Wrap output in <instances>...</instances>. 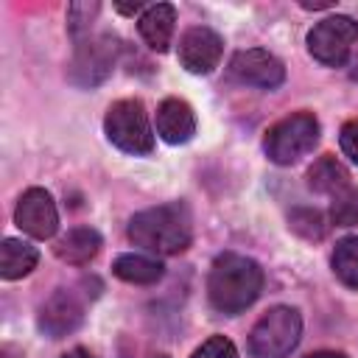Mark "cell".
<instances>
[{
  "mask_svg": "<svg viewBox=\"0 0 358 358\" xmlns=\"http://www.w3.org/2000/svg\"><path fill=\"white\" fill-rule=\"evenodd\" d=\"M103 131H106L109 143L117 145L126 154L137 157V154H148L154 148V134H151V126H148V115H145L143 101H137V98L115 101L106 109Z\"/></svg>",
  "mask_w": 358,
  "mask_h": 358,
  "instance_id": "5b68a950",
  "label": "cell"
},
{
  "mask_svg": "<svg viewBox=\"0 0 358 358\" xmlns=\"http://www.w3.org/2000/svg\"><path fill=\"white\" fill-rule=\"evenodd\" d=\"M308 185L316 190V193H338L341 187H347V185H352L350 182V173H347V168L336 159V157H330V154H324V157H319L313 165H310V171H308Z\"/></svg>",
  "mask_w": 358,
  "mask_h": 358,
  "instance_id": "2e32d148",
  "label": "cell"
},
{
  "mask_svg": "<svg viewBox=\"0 0 358 358\" xmlns=\"http://www.w3.org/2000/svg\"><path fill=\"white\" fill-rule=\"evenodd\" d=\"M120 53V42L115 34H101L92 39H84L76 45V53L67 64V78L76 87H95L101 81L109 78V73L115 70Z\"/></svg>",
  "mask_w": 358,
  "mask_h": 358,
  "instance_id": "8992f818",
  "label": "cell"
},
{
  "mask_svg": "<svg viewBox=\"0 0 358 358\" xmlns=\"http://www.w3.org/2000/svg\"><path fill=\"white\" fill-rule=\"evenodd\" d=\"M263 288V271L252 257L224 252L213 260L207 277V296L210 305L227 316L246 310Z\"/></svg>",
  "mask_w": 358,
  "mask_h": 358,
  "instance_id": "6da1fadb",
  "label": "cell"
},
{
  "mask_svg": "<svg viewBox=\"0 0 358 358\" xmlns=\"http://www.w3.org/2000/svg\"><path fill=\"white\" fill-rule=\"evenodd\" d=\"M333 271L347 288H358V238H344L336 243Z\"/></svg>",
  "mask_w": 358,
  "mask_h": 358,
  "instance_id": "ac0fdd59",
  "label": "cell"
},
{
  "mask_svg": "<svg viewBox=\"0 0 358 358\" xmlns=\"http://www.w3.org/2000/svg\"><path fill=\"white\" fill-rule=\"evenodd\" d=\"M115 8H117L120 14H137V11L143 8V3H137V0H134V3H115Z\"/></svg>",
  "mask_w": 358,
  "mask_h": 358,
  "instance_id": "cb8c5ba5",
  "label": "cell"
},
{
  "mask_svg": "<svg viewBox=\"0 0 358 358\" xmlns=\"http://www.w3.org/2000/svg\"><path fill=\"white\" fill-rule=\"evenodd\" d=\"M84 319V305L81 299L67 291V288H59L39 310V330L48 336V338H62L67 333H73Z\"/></svg>",
  "mask_w": 358,
  "mask_h": 358,
  "instance_id": "8fae6325",
  "label": "cell"
},
{
  "mask_svg": "<svg viewBox=\"0 0 358 358\" xmlns=\"http://www.w3.org/2000/svg\"><path fill=\"white\" fill-rule=\"evenodd\" d=\"M157 134L171 145L187 143L196 134V115L190 103L182 98H165L157 106Z\"/></svg>",
  "mask_w": 358,
  "mask_h": 358,
  "instance_id": "7c38bea8",
  "label": "cell"
},
{
  "mask_svg": "<svg viewBox=\"0 0 358 358\" xmlns=\"http://www.w3.org/2000/svg\"><path fill=\"white\" fill-rule=\"evenodd\" d=\"M229 73L241 84H252V87H260V90H274V87H280L285 81L282 62L274 53L263 50V48L238 50L229 59Z\"/></svg>",
  "mask_w": 358,
  "mask_h": 358,
  "instance_id": "ba28073f",
  "label": "cell"
},
{
  "mask_svg": "<svg viewBox=\"0 0 358 358\" xmlns=\"http://www.w3.org/2000/svg\"><path fill=\"white\" fill-rule=\"evenodd\" d=\"M39 255L31 243L25 241H17V238H6L3 246H0V274L6 280H20L25 277L34 266H36Z\"/></svg>",
  "mask_w": 358,
  "mask_h": 358,
  "instance_id": "9a60e30c",
  "label": "cell"
},
{
  "mask_svg": "<svg viewBox=\"0 0 358 358\" xmlns=\"http://www.w3.org/2000/svg\"><path fill=\"white\" fill-rule=\"evenodd\" d=\"M288 227L302 235L305 241H322L324 232H327V224H324V215L319 210H310V207H299L288 215Z\"/></svg>",
  "mask_w": 358,
  "mask_h": 358,
  "instance_id": "ffe728a7",
  "label": "cell"
},
{
  "mask_svg": "<svg viewBox=\"0 0 358 358\" xmlns=\"http://www.w3.org/2000/svg\"><path fill=\"white\" fill-rule=\"evenodd\" d=\"M305 358H347L344 352H330V350H322V352H313V355H305Z\"/></svg>",
  "mask_w": 358,
  "mask_h": 358,
  "instance_id": "484cf974",
  "label": "cell"
},
{
  "mask_svg": "<svg viewBox=\"0 0 358 358\" xmlns=\"http://www.w3.org/2000/svg\"><path fill=\"white\" fill-rule=\"evenodd\" d=\"M224 42L213 28L193 25L179 39V62L190 73H210L221 62Z\"/></svg>",
  "mask_w": 358,
  "mask_h": 358,
  "instance_id": "30bf717a",
  "label": "cell"
},
{
  "mask_svg": "<svg viewBox=\"0 0 358 358\" xmlns=\"http://www.w3.org/2000/svg\"><path fill=\"white\" fill-rule=\"evenodd\" d=\"M299 336L302 316L288 305H277L255 322L249 333V350L255 358H285L296 347Z\"/></svg>",
  "mask_w": 358,
  "mask_h": 358,
  "instance_id": "277c9868",
  "label": "cell"
},
{
  "mask_svg": "<svg viewBox=\"0 0 358 358\" xmlns=\"http://www.w3.org/2000/svg\"><path fill=\"white\" fill-rule=\"evenodd\" d=\"M330 6H333L330 0H322V3H308V0H305V3H302V8H330Z\"/></svg>",
  "mask_w": 358,
  "mask_h": 358,
  "instance_id": "4316f807",
  "label": "cell"
},
{
  "mask_svg": "<svg viewBox=\"0 0 358 358\" xmlns=\"http://www.w3.org/2000/svg\"><path fill=\"white\" fill-rule=\"evenodd\" d=\"M338 140H341V151L358 165V120H347V123L341 126Z\"/></svg>",
  "mask_w": 358,
  "mask_h": 358,
  "instance_id": "603a6c76",
  "label": "cell"
},
{
  "mask_svg": "<svg viewBox=\"0 0 358 358\" xmlns=\"http://www.w3.org/2000/svg\"><path fill=\"white\" fill-rule=\"evenodd\" d=\"M112 271H115V277H120L126 282L151 285L162 277V263L154 257H145V255H120V257H115Z\"/></svg>",
  "mask_w": 358,
  "mask_h": 358,
  "instance_id": "e0dca14e",
  "label": "cell"
},
{
  "mask_svg": "<svg viewBox=\"0 0 358 358\" xmlns=\"http://www.w3.org/2000/svg\"><path fill=\"white\" fill-rule=\"evenodd\" d=\"M129 238L157 255H179L193 241L190 210L182 201L148 207L129 221Z\"/></svg>",
  "mask_w": 358,
  "mask_h": 358,
  "instance_id": "7a4b0ae2",
  "label": "cell"
},
{
  "mask_svg": "<svg viewBox=\"0 0 358 358\" xmlns=\"http://www.w3.org/2000/svg\"><path fill=\"white\" fill-rule=\"evenodd\" d=\"M157 358H165V355H157Z\"/></svg>",
  "mask_w": 358,
  "mask_h": 358,
  "instance_id": "83f0119b",
  "label": "cell"
},
{
  "mask_svg": "<svg viewBox=\"0 0 358 358\" xmlns=\"http://www.w3.org/2000/svg\"><path fill=\"white\" fill-rule=\"evenodd\" d=\"M330 218L336 227H355L358 224V187L355 185H347L338 193H333Z\"/></svg>",
  "mask_w": 358,
  "mask_h": 358,
  "instance_id": "d6986e66",
  "label": "cell"
},
{
  "mask_svg": "<svg viewBox=\"0 0 358 358\" xmlns=\"http://www.w3.org/2000/svg\"><path fill=\"white\" fill-rule=\"evenodd\" d=\"M53 252H56L59 260H64L70 266H84L101 252V235L90 227H76L64 238H59Z\"/></svg>",
  "mask_w": 358,
  "mask_h": 358,
  "instance_id": "5bb4252c",
  "label": "cell"
},
{
  "mask_svg": "<svg viewBox=\"0 0 358 358\" xmlns=\"http://www.w3.org/2000/svg\"><path fill=\"white\" fill-rule=\"evenodd\" d=\"M190 358H238V350H235V344H232L229 338L213 336V338H207Z\"/></svg>",
  "mask_w": 358,
  "mask_h": 358,
  "instance_id": "7402d4cb",
  "label": "cell"
},
{
  "mask_svg": "<svg viewBox=\"0 0 358 358\" xmlns=\"http://www.w3.org/2000/svg\"><path fill=\"white\" fill-rule=\"evenodd\" d=\"M14 221L31 238H39V241L50 238L59 227V213H56V204H53L50 193L42 190V187H28L17 201Z\"/></svg>",
  "mask_w": 358,
  "mask_h": 358,
  "instance_id": "9c48e42d",
  "label": "cell"
},
{
  "mask_svg": "<svg viewBox=\"0 0 358 358\" xmlns=\"http://www.w3.org/2000/svg\"><path fill=\"white\" fill-rule=\"evenodd\" d=\"M358 39V25L344 17V14H336V17H327L322 22H316L308 34V50L316 62L327 64V67H341L352 50Z\"/></svg>",
  "mask_w": 358,
  "mask_h": 358,
  "instance_id": "52a82bcc",
  "label": "cell"
},
{
  "mask_svg": "<svg viewBox=\"0 0 358 358\" xmlns=\"http://www.w3.org/2000/svg\"><path fill=\"white\" fill-rule=\"evenodd\" d=\"M98 3H73L70 8H67V22H70V31L78 36L81 31H87L90 25H92V20H95V14H98Z\"/></svg>",
  "mask_w": 358,
  "mask_h": 358,
  "instance_id": "44dd1931",
  "label": "cell"
},
{
  "mask_svg": "<svg viewBox=\"0 0 358 358\" xmlns=\"http://www.w3.org/2000/svg\"><path fill=\"white\" fill-rule=\"evenodd\" d=\"M319 134H322L319 120L310 112H294V115L277 120L266 131L263 148H266V157L271 162L291 165L299 157H305V154L313 151V145L319 143Z\"/></svg>",
  "mask_w": 358,
  "mask_h": 358,
  "instance_id": "3957f363",
  "label": "cell"
},
{
  "mask_svg": "<svg viewBox=\"0 0 358 358\" xmlns=\"http://www.w3.org/2000/svg\"><path fill=\"white\" fill-rule=\"evenodd\" d=\"M173 22H176V14H173V6L168 3H157L151 8L143 11L140 17V36L148 42L151 50H168L171 45V36H173Z\"/></svg>",
  "mask_w": 358,
  "mask_h": 358,
  "instance_id": "4fadbf2b",
  "label": "cell"
},
{
  "mask_svg": "<svg viewBox=\"0 0 358 358\" xmlns=\"http://www.w3.org/2000/svg\"><path fill=\"white\" fill-rule=\"evenodd\" d=\"M62 358H95L90 350H84V347H76V350H70V352H64Z\"/></svg>",
  "mask_w": 358,
  "mask_h": 358,
  "instance_id": "d4e9b609",
  "label": "cell"
}]
</instances>
